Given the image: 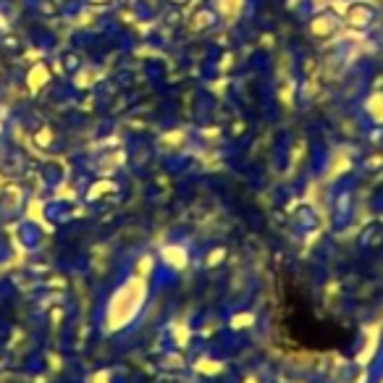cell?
Listing matches in <instances>:
<instances>
[{"instance_id": "cell-3", "label": "cell", "mask_w": 383, "mask_h": 383, "mask_svg": "<svg viewBox=\"0 0 383 383\" xmlns=\"http://www.w3.org/2000/svg\"><path fill=\"white\" fill-rule=\"evenodd\" d=\"M95 3H108V0H95Z\"/></svg>"}, {"instance_id": "cell-2", "label": "cell", "mask_w": 383, "mask_h": 383, "mask_svg": "<svg viewBox=\"0 0 383 383\" xmlns=\"http://www.w3.org/2000/svg\"><path fill=\"white\" fill-rule=\"evenodd\" d=\"M171 3H173V6H187L189 0H171Z\"/></svg>"}, {"instance_id": "cell-1", "label": "cell", "mask_w": 383, "mask_h": 383, "mask_svg": "<svg viewBox=\"0 0 383 383\" xmlns=\"http://www.w3.org/2000/svg\"><path fill=\"white\" fill-rule=\"evenodd\" d=\"M346 19H349L352 24H367V21L373 19V8L365 6V3H354V6H349V11H346Z\"/></svg>"}]
</instances>
